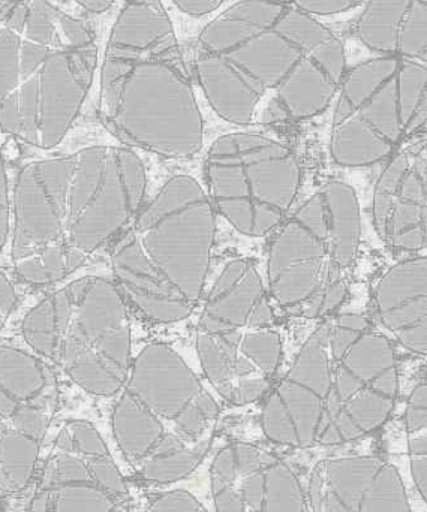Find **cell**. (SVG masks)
Segmentation results:
<instances>
[{"label": "cell", "mask_w": 427, "mask_h": 512, "mask_svg": "<svg viewBox=\"0 0 427 512\" xmlns=\"http://www.w3.org/2000/svg\"><path fill=\"white\" fill-rule=\"evenodd\" d=\"M427 125V66L374 56L348 68L333 102L330 156L345 168L389 161Z\"/></svg>", "instance_id": "52a82bcc"}, {"label": "cell", "mask_w": 427, "mask_h": 512, "mask_svg": "<svg viewBox=\"0 0 427 512\" xmlns=\"http://www.w3.org/2000/svg\"><path fill=\"white\" fill-rule=\"evenodd\" d=\"M143 512H212L188 490L177 489L156 496Z\"/></svg>", "instance_id": "484cf974"}, {"label": "cell", "mask_w": 427, "mask_h": 512, "mask_svg": "<svg viewBox=\"0 0 427 512\" xmlns=\"http://www.w3.org/2000/svg\"><path fill=\"white\" fill-rule=\"evenodd\" d=\"M0 512H5V510L2 508V505H0Z\"/></svg>", "instance_id": "1f68e13d"}, {"label": "cell", "mask_w": 427, "mask_h": 512, "mask_svg": "<svg viewBox=\"0 0 427 512\" xmlns=\"http://www.w3.org/2000/svg\"><path fill=\"white\" fill-rule=\"evenodd\" d=\"M18 303V292L11 277L0 270V331L5 328L6 322L14 313Z\"/></svg>", "instance_id": "f1b7e54d"}, {"label": "cell", "mask_w": 427, "mask_h": 512, "mask_svg": "<svg viewBox=\"0 0 427 512\" xmlns=\"http://www.w3.org/2000/svg\"><path fill=\"white\" fill-rule=\"evenodd\" d=\"M110 261L114 283L126 303L149 321L173 324L188 318L197 307L150 264L128 231L117 237Z\"/></svg>", "instance_id": "d6986e66"}, {"label": "cell", "mask_w": 427, "mask_h": 512, "mask_svg": "<svg viewBox=\"0 0 427 512\" xmlns=\"http://www.w3.org/2000/svg\"><path fill=\"white\" fill-rule=\"evenodd\" d=\"M324 206L329 224L330 255L333 267L350 268L359 254L362 242V212L356 189L341 180L324 186Z\"/></svg>", "instance_id": "603a6c76"}, {"label": "cell", "mask_w": 427, "mask_h": 512, "mask_svg": "<svg viewBox=\"0 0 427 512\" xmlns=\"http://www.w3.org/2000/svg\"><path fill=\"white\" fill-rule=\"evenodd\" d=\"M372 218L392 251H427V138L405 144L387 161L375 185Z\"/></svg>", "instance_id": "e0dca14e"}, {"label": "cell", "mask_w": 427, "mask_h": 512, "mask_svg": "<svg viewBox=\"0 0 427 512\" xmlns=\"http://www.w3.org/2000/svg\"><path fill=\"white\" fill-rule=\"evenodd\" d=\"M101 48L86 15L62 0H0V132L59 146L98 77Z\"/></svg>", "instance_id": "277c9868"}, {"label": "cell", "mask_w": 427, "mask_h": 512, "mask_svg": "<svg viewBox=\"0 0 427 512\" xmlns=\"http://www.w3.org/2000/svg\"><path fill=\"white\" fill-rule=\"evenodd\" d=\"M24 512H131V493L95 424L69 420L39 463Z\"/></svg>", "instance_id": "8fae6325"}, {"label": "cell", "mask_w": 427, "mask_h": 512, "mask_svg": "<svg viewBox=\"0 0 427 512\" xmlns=\"http://www.w3.org/2000/svg\"><path fill=\"white\" fill-rule=\"evenodd\" d=\"M62 2L71 6V8H74L75 11L80 12V14L92 18L110 11V9L116 5L117 0H62Z\"/></svg>", "instance_id": "4dcf8cb0"}, {"label": "cell", "mask_w": 427, "mask_h": 512, "mask_svg": "<svg viewBox=\"0 0 427 512\" xmlns=\"http://www.w3.org/2000/svg\"><path fill=\"white\" fill-rule=\"evenodd\" d=\"M284 342L275 327L246 328L237 336L231 385L225 402L248 406L263 400L275 384Z\"/></svg>", "instance_id": "7402d4cb"}, {"label": "cell", "mask_w": 427, "mask_h": 512, "mask_svg": "<svg viewBox=\"0 0 427 512\" xmlns=\"http://www.w3.org/2000/svg\"><path fill=\"white\" fill-rule=\"evenodd\" d=\"M312 512H414L410 487L398 465L378 453L336 454L309 475Z\"/></svg>", "instance_id": "2e32d148"}, {"label": "cell", "mask_w": 427, "mask_h": 512, "mask_svg": "<svg viewBox=\"0 0 427 512\" xmlns=\"http://www.w3.org/2000/svg\"><path fill=\"white\" fill-rule=\"evenodd\" d=\"M375 318L396 351L427 358V251L390 265L372 292Z\"/></svg>", "instance_id": "ac0fdd59"}, {"label": "cell", "mask_w": 427, "mask_h": 512, "mask_svg": "<svg viewBox=\"0 0 427 512\" xmlns=\"http://www.w3.org/2000/svg\"><path fill=\"white\" fill-rule=\"evenodd\" d=\"M191 68L212 110L249 126L320 116L350 66L342 39L290 0H239L201 30Z\"/></svg>", "instance_id": "6da1fadb"}, {"label": "cell", "mask_w": 427, "mask_h": 512, "mask_svg": "<svg viewBox=\"0 0 427 512\" xmlns=\"http://www.w3.org/2000/svg\"><path fill=\"white\" fill-rule=\"evenodd\" d=\"M330 378L326 322L306 339L288 372L264 397L260 424L267 441L294 450L318 448Z\"/></svg>", "instance_id": "4fadbf2b"}, {"label": "cell", "mask_w": 427, "mask_h": 512, "mask_svg": "<svg viewBox=\"0 0 427 512\" xmlns=\"http://www.w3.org/2000/svg\"><path fill=\"white\" fill-rule=\"evenodd\" d=\"M405 448H407L408 478L414 492L427 508V379L419 382L405 400Z\"/></svg>", "instance_id": "cb8c5ba5"}, {"label": "cell", "mask_w": 427, "mask_h": 512, "mask_svg": "<svg viewBox=\"0 0 427 512\" xmlns=\"http://www.w3.org/2000/svg\"><path fill=\"white\" fill-rule=\"evenodd\" d=\"M102 125L129 149L191 159L204 144V117L164 0H125L98 69Z\"/></svg>", "instance_id": "3957f363"}, {"label": "cell", "mask_w": 427, "mask_h": 512, "mask_svg": "<svg viewBox=\"0 0 427 512\" xmlns=\"http://www.w3.org/2000/svg\"><path fill=\"white\" fill-rule=\"evenodd\" d=\"M213 512H312L290 463L248 442H231L210 465Z\"/></svg>", "instance_id": "5bb4252c"}, {"label": "cell", "mask_w": 427, "mask_h": 512, "mask_svg": "<svg viewBox=\"0 0 427 512\" xmlns=\"http://www.w3.org/2000/svg\"><path fill=\"white\" fill-rule=\"evenodd\" d=\"M327 346L332 378L318 447H344L374 435L395 414L401 397L398 352L357 313L327 322Z\"/></svg>", "instance_id": "ba28073f"}, {"label": "cell", "mask_w": 427, "mask_h": 512, "mask_svg": "<svg viewBox=\"0 0 427 512\" xmlns=\"http://www.w3.org/2000/svg\"><path fill=\"white\" fill-rule=\"evenodd\" d=\"M335 270L321 192L312 195L276 230L266 262L270 300L285 309L306 306Z\"/></svg>", "instance_id": "9a60e30c"}, {"label": "cell", "mask_w": 427, "mask_h": 512, "mask_svg": "<svg viewBox=\"0 0 427 512\" xmlns=\"http://www.w3.org/2000/svg\"><path fill=\"white\" fill-rule=\"evenodd\" d=\"M24 345L87 394L116 397L131 369L128 303L114 280L84 276L33 304L21 321Z\"/></svg>", "instance_id": "8992f818"}, {"label": "cell", "mask_w": 427, "mask_h": 512, "mask_svg": "<svg viewBox=\"0 0 427 512\" xmlns=\"http://www.w3.org/2000/svg\"><path fill=\"white\" fill-rule=\"evenodd\" d=\"M354 32L375 56H401L427 66V0H366Z\"/></svg>", "instance_id": "ffe728a7"}, {"label": "cell", "mask_w": 427, "mask_h": 512, "mask_svg": "<svg viewBox=\"0 0 427 512\" xmlns=\"http://www.w3.org/2000/svg\"><path fill=\"white\" fill-rule=\"evenodd\" d=\"M339 273L341 270L335 268L323 288L306 304V316H311V318L330 316L344 303L348 295V283L345 277L339 276Z\"/></svg>", "instance_id": "d4e9b609"}, {"label": "cell", "mask_w": 427, "mask_h": 512, "mask_svg": "<svg viewBox=\"0 0 427 512\" xmlns=\"http://www.w3.org/2000/svg\"><path fill=\"white\" fill-rule=\"evenodd\" d=\"M168 2L188 17L201 18L218 11L227 0H168Z\"/></svg>", "instance_id": "f546056e"}, {"label": "cell", "mask_w": 427, "mask_h": 512, "mask_svg": "<svg viewBox=\"0 0 427 512\" xmlns=\"http://www.w3.org/2000/svg\"><path fill=\"white\" fill-rule=\"evenodd\" d=\"M218 402L182 355L167 343L144 346L111 411L123 459L147 483L189 477L212 447Z\"/></svg>", "instance_id": "5b68a950"}, {"label": "cell", "mask_w": 427, "mask_h": 512, "mask_svg": "<svg viewBox=\"0 0 427 512\" xmlns=\"http://www.w3.org/2000/svg\"><path fill=\"white\" fill-rule=\"evenodd\" d=\"M297 8L314 17H330V15L344 14L366 0H290Z\"/></svg>", "instance_id": "83f0119b"}, {"label": "cell", "mask_w": 427, "mask_h": 512, "mask_svg": "<svg viewBox=\"0 0 427 512\" xmlns=\"http://www.w3.org/2000/svg\"><path fill=\"white\" fill-rule=\"evenodd\" d=\"M2 134V132H0ZM12 182L0 144V254L8 246L11 234Z\"/></svg>", "instance_id": "4316f807"}, {"label": "cell", "mask_w": 427, "mask_h": 512, "mask_svg": "<svg viewBox=\"0 0 427 512\" xmlns=\"http://www.w3.org/2000/svg\"><path fill=\"white\" fill-rule=\"evenodd\" d=\"M269 298L266 282L251 259H231L204 295L198 331L222 334L246 330L255 309Z\"/></svg>", "instance_id": "44dd1931"}, {"label": "cell", "mask_w": 427, "mask_h": 512, "mask_svg": "<svg viewBox=\"0 0 427 512\" xmlns=\"http://www.w3.org/2000/svg\"><path fill=\"white\" fill-rule=\"evenodd\" d=\"M216 230L209 194L186 174L168 179L126 228L150 264L195 306L206 288Z\"/></svg>", "instance_id": "30bf717a"}, {"label": "cell", "mask_w": 427, "mask_h": 512, "mask_svg": "<svg viewBox=\"0 0 427 512\" xmlns=\"http://www.w3.org/2000/svg\"><path fill=\"white\" fill-rule=\"evenodd\" d=\"M146 192L144 162L122 144L27 162L12 179L15 273L33 286L65 279L131 225Z\"/></svg>", "instance_id": "7a4b0ae2"}, {"label": "cell", "mask_w": 427, "mask_h": 512, "mask_svg": "<svg viewBox=\"0 0 427 512\" xmlns=\"http://www.w3.org/2000/svg\"><path fill=\"white\" fill-rule=\"evenodd\" d=\"M204 171L218 216L252 239L269 236L287 221L302 188L294 150L258 131L221 135L207 150Z\"/></svg>", "instance_id": "9c48e42d"}, {"label": "cell", "mask_w": 427, "mask_h": 512, "mask_svg": "<svg viewBox=\"0 0 427 512\" xmlns=\"http://www.w3.org/2000/svg\"><path fill=\"white\" fill-rule=\"evenodd\" d=\"M54 367L26 345L0 343V492L27 490L59 406Z\"/></svg>", "instance_id": "7c38bea8"}]
</instances>
